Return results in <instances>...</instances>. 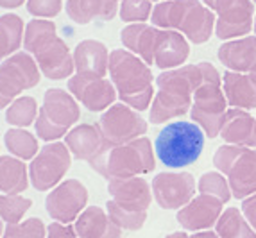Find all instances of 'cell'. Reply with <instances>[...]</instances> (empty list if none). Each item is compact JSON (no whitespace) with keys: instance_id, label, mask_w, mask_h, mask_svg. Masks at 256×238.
<instances>
[{"instance_id":"obj_1","label":"cell","mask_w":256,"mask_h":238,"mask_svg":"<svg viewBox=\"0 0 256 238\" xmlns=\"http://www.w3.org/2000/svg\"><path fill=\"white\" fill-rule=\"evenodd\" d=\"M204 81V64H183L174 70H163L156 77L158 92L150 104L149 120L163 124L180 118L192 110L194 92Z\"/></svg>"},{"instance_id":"obj_2","label":"cell","mask_w":256,"mask_h":238,"mask_svg":"<svg viewBox=\"0 0 256 238\" xmlns=\"http://www.w3.org/2000/svg\"><path fill=\"white\" fill-rule=\"evenodd\" d=\"M24 47L29 54L34 56L40 72L50 79L60 81L72 77L76 64L66 43L56 34V24L52 20H30L26 26Z\"/></svg>"},{"instance_id":"obj_3","label":"cell","mask_w":256,"mask_h":238,"mask_svg":"<svg viewBox=\"0 0 256 238\" xmlns=\"http://www.w3.org/2000/svg\"><path fill=\"white\" fill-rule=\"evenodd\" d=\"M110 77L120 100L136 111L152 104V72L149 64L131 50L116 48L110 52Z\"/></svg>"},{"instance_id":"obj_4","label":"cell","mask_w":256,"mask_h":238,"mask_svg":"<svg viewBox=\"0 0 256 238\" xmlns=\"http://www.w3.org/2000/svg\"><path fill=\"white\" fill-rule=\"evenodd\" d=\"M152 26L184 34L196 45L210 40L215 29V14L199 0H165L154 6L150 14Z\"/></svg>"},{"instance_id":"obj_5","label":"cell","mask_w":256,"mask_h":238,"mask_svg":"<svg viewBox=\"0 0 256 238\" xmlns=\"http://www.w3.org/2000/svg\"><path fill=\"white\" fill-rule=\"evenodd\" d=\"M204 131L196 122L176 120L158 132L154 150L168 168H184L199 160L204 149Z\"/></svg>"},{"instance_id":"obj_6","label":"cell","mask_w":256,"mask_h":238,"mask_svg":"<svg viewBox=\"0 0 256 238\" xmlns=\"http://www.w3.org/2000/svg\"><path fill=\"white\" fill-rule=\"evenodd\" d=\"M90 166L106 179L150 174L156 168L152 144L149 138L142 136L128 144L115 145L90 162Z\"/></svg>"},{"instance_id":"obj_7","label":"cell","mask_w":256,"mask_h":238,"mask_svg":"<svg viewBox=\"0 0 256 238\" xmlns=\"http://www.w3.org/2000/svg\"><path fill=\"white\" fill-rule=\"evenodd\" d=\"M202 64H204V81L194 92L190 116L212 140L220 136L230 104L222 90V76L218 70L208 61H202Z\"/></svg>"},{"instance_id":"obj_8","label":"cell","mask_w":256,"mask_h":238,"mask_svg":"<svg viewBox=\"0 0 256 238\" xmlns=\"http://www.w3.org/2000/svg\"><path fill=\"white\" fill-rule=\"evenodd\" d=\"M215 168L228 178L235 199L256 194V149L226 144L218 147L214 156Z\"/></svg>"},{"instance_id":"obj_9","label":"cell","mask_w":256,"mask_h":238,"mask_svg":"<svg viewBox=\"0 0 256 238\" xmlns=\"http://www.w3.org/2000/svg\"><path fill=\"white\" fill-rule=\"evenodd\" d=\"M81 110L76 97L60 88H50L45 92L43 104L38 111L36 134L45 142H54L68 134L70 128L79 120Z\"/></svg>"},{"instance_id":"obj_10","label":"cell","mask_w":256,"mask_h":238,"mask_svg":"<svg viewBox=\"0 0 256 238\" xmlns=\"http://www.w3.org/2000/svg\"><path fill=\"white\" fill-rule=\"evenodd\" d=\"M40 66L29 52H16L0 63V110L9 106L22 92L40 82Z\"/></svg>"},{"instance_id":"obj_11","label":"cell","mask_w":256,"mask_h":238,"mask_svg":"<svg viewBox=\"0 0 256 238\" xmlns=\"http://www.w3.org/2000/svg\"><path fill=\"white\" fill-rule=\"evenodd\" d=\"M70 154L72 152L68 145L61 142H54L42 147L29 166V179L32 186L40 192L58 186L72 165Z\"/></svg>"},{"instance_id":"obj_12","label":"cell","mask_w":256,"mask_h":238,"mask_svg":"<svg viewBox=\"0 0 256 238\" xmlns=\"http://www.w3.org/2000/svg\"><path fill=\"white\" fill-rule=\"evenodd\" d=\"M98 128L108 144L115 147L142 138L147 132V122L138 115L136 110L122 102L113 104L104 111L98 120Z\"/></svg>"},{"instance_id":"obj_13","label":"cell","mask_w":256,"mask_h":238,"mask_svg":"<svg viewBox=\"0 0 256 238\" xmlns=\"http://www.w3.org/2000/svg\"><path fill=\"white\" fill-rule=\"evenodd\" d=\"M88 190L77 179H66L60 183L45 199L47 213L56 222L72 224L86 210Z\"/></svg>"},{"instance_id":"obj_14","label":"cell","mask_w":256,"mask_h":238,"mask_svg":"<svg viewBox=\"0 0 256 238\" xmlns=\"http://www.w3.org/2000/svg\"><path fill=\"white\" fill-rule=\"evenodd\" d=\"M212 11L217 13L215 34L220 40L248 36L252 29V0H215Z\"/></svg>"},{"instance_id":"obj_15","label":"cell","mask_w":256,"mask_h":238,"mask_svg":"<svg viewBox=\"0 0 256 238\" xmlns=\"http://www.w3.org/2000/svg\"><path fill=\"white\" fill-rule=\"evenodd\" d=\"M152 196L163 210H181L196 197V179L190 172H162L152 179Z\"/></svg>"},{"instance_id":"obj_16","label":"cell","mask_w":256,"mask_h":238,"mask_svg":"<svg viewBox=\"0 0 256 238\" xmlns=\"http://www.w3.org/2000/svg\"><path fill=\"white\" fill-rule=\"evenodd\" d=\"M68 92L90 111H106L118 97L115 86L106 77L77 76L68 79Z\"/></svg>"},{"instance_id":"obj_17","label":"cell","mask_w":256,"mask_h":238,"mask_svg":"<svg viewBox=\"0 0 256 238\" xmlns=\"http://www.w3.org/2000/svg\"><path fill=\"white\" fill-rule=\"evenodd\" d=\"M222 212H224V202L220 199L199 194L186 206L178 210L176 220L180 222L184 231H194V233L206 231L217 224Z\"/></svg>"},{"instance_id":"obj_18","label":"cell","mask_w":256,"mask_h":238,"mask_svg":"<svg viewBox=\"0 0 256 238\" xmlns=\"http://www.w3.org/2000/svg\"><path fill=\"white\" fill-rule=\"evenodd\" d=\"M108 192H110L111 200H115L118 206L132 210V212H147L152 200L150 184L140 176L108 179Z\"/></svg>"},{"instance_id":"obj_19","label":"cell","mask_w":256,"mask_h":238,"mask_svg":"<svg viewBox=\"0 0 256 238\" xmlns=\"http://www.w3.org/2000/svg\"><path fill=\"white\" fill-rule=\"evenodd\" d=\"M66 145H68L70 152L77 158V160H84V162H94L95 158H98L108 149H111V145L106 142L102 131L98 128V124H81L70 129L66 134Z\"/></svg>"},{"instance_id":"obj_20","label":"cell","mask_w":256,"mask_h":238,"mask_svg":"<svg viewBox=\"0 0 256 238\" xmlns=\"http://www.w3.org/2000/svg\"><path fill=\"white\" fill-rule=\"evenodd\" d=\"M190 56V45H188L184 34L170 29H160L156 48H154V64L162 70H174L183 66Z\"/></svg>"},{"instance_id":"obj_21","label":"cell","mask_w":256,"mask_h":238,"mask_svg":"<svg viewBox=\"0 0 256 238\" xmlns=\"http://www.w3.org/2000/svg\"><path fill=\"white\" fill-rule=\"evenodd\" d=\"M217 58L231 72H252L256 68V36L228 40L218 47Z\"/></svg>"},{"instance_id":"obj_22","label":"cell","mask_w":256,"mask_h":238,"mask_svg":"<svg viewBox=\"0 0 256 238\" xmlns=\"http://www.w3.org/2000/svg\"><path fill=\"white\" fill-rule=\"evenodd\" d=\"M74 64L76 72L81 76L106 77L110 72V52L97 40H82L74 50Z\"/></svg>"},{"instance_id":"obj_23","label":"cell","mask_w":256,"mask_h":238,"mask_svg":"<svg viewBox=\"0 0 256 238\" xmlns=\"http://www.w3.org/2000/svg\"><path fill=\"white\" fill-rule=\"evenodd\" d=\"M222 90L228 104L236 110H254L256 108V74L226 72L222 76Z\"/></svg>"},{"instance_id":"obj_24","label":"cell","mask_w":256,"mask_h":238,"mask_svg":"<svg viewBox=\"0 0 256 238\" xmlns=\"http://www.w3.org/2000/svg\"><path fill=\"white\" fill-rule=\"evenodd\" d=\"M222 140L231 145L256 149V118L246 110L230 108L220 131Z\"/></svg>"},{"instance_id":"obj_25","label":"cell","mask_w":256,"mask_h":238,"mask_svg":"<svg viewBox=\"0 0 256 238\" xmlns=\"http://www.w3.org/2000/svg\"><path fill=\"white\" fill-rule=\"evenodd\" d=\"M76 233L79 238H122V230L98 206H90L77 217Z\"/></svg>"},{"instance_id":"obj_26","label":"cell","mask_w":256,"mask_h":238,"mask_svg":"<svg viewBox=\"0 0 256 238\" xmlns=\"http://www.w3.org/2000/svg\"><path fill=\"white\" fill-rule=\"evenodd\" d=\"M158 30V27L147 26L146 22L144 24H129L120 32V40L128 50L136 54L150 66L154 63V48H156Z\"/></svg>"},{"instance_id":"obj_27","label":"cell","mask_w":256,"mask_h":238,"mask_svg":"<svg viewBox=\"0 0 256 238\" xmlns=\"http://www.w3.org/2000/svg\"><path fill=\"white\" fill-rule=\"evenodd\" d=\"M66 14L77 26H88L94 20H113L118 11V0H66Z\"/></svg>"},{"instance_id":"obj_28","label":"cell","mask_w":256,"mask_h":238,"mask_svg":"<svg viewBox=\"0 0 256 238\" xmlns=\"http://www.w3.org/2000/svg\"><path fill=\"white\" fill-rule=\"evenodd\" d=\"M29 174L24 160L11 156H0V192L22 194L29 186Z\"/></svg>"},{"instance_id":"obj_29","label":"cell","mask_w":256,"mask_h":238,"mask_svg":"<svg viewBox=\"0 0 256 238\" xmlns=\"http://www.w3.org/2000/svg\"><path fill=\"white\" fill-rule=\"evenodd\" d=\"M24 20L18 14H2L0 16V61L16 54L24 40Z\"/></svg>"},{"instance_id":"obj_30","label":"cell","mask_w":256,"mask_h":238,"mask_svg":"<svg viewBox=\"0 0 256 238\" xmlns=\"http://www.w3.org/2000/svg\"><path fill=\"white\" fill-rule=\"evenodd\" d=\"M215 231L220 238H256V231L238 208L224 210L215 224Z\"/></svg>"},{"instance_id":"obj_31","label":"cell","mask_w":256,"mask_h":238,"mask_svg":"<svg viewBox=\"0 0 256 238\" xmlns=\"http://www.w3.org/2000/svg\"><path fill=\"white\" fill-rule=\"evenodd\" d=\"M4 142L9 152L13 154L14 158H18V160H34V156L40 152L36 136L20 128L9 129L4 134Z\"/></svg>"},{"instance_id":"obj_32","label":"cell","mask_w":256,"mask_h":238,"mask_svg":"<svg viewBox=\"0 0 256 238\" xmlns=\"http://www.w3.org/2000/svg\"><path fill=\"white\" fill-rule=\"evenodd\" d=\"M38 113V104L32 97H18L9 104L6 111V122L14 126V128H27L36 120Z\"/></svg>"},{"instance_id":"obj_33","label":"cell","mask_w":256,"mask_h":238,"mask_svg":"<svg viewBox=\"0 0 256 238\" xmlns=\"http://www.w3.org/2000/svg\"><path fill=\"white\" fill-rule=\"evenodd\" d=\"M106 212L110 218L118 226L120 230L128 231H138L144 228L147 220V212H132V210H126L115 202V200H108L106 202Z\"/></svg>"},{"instance_id":"obj_34","label":"cell","mask_w":256,"mask_h":238,"mask_svg":"<svg viewBox=\"0 0 256 238\" xmlns=\"http://www.w3.org/2000/svg\"><path fill=\"white\" fill-rule=\"evenodd\" d=\"M30 206L32 200L20 194H4L0 196V218L8 224H20Z\"/></svg>"},{"instance_id":"obj_35","label":"cell","mask_w":256,"mask_h":238,"mask_svg":"<svg viewBox=\"0 0 256 238\" xmlns=\"http://www.w3.org/2000/svg\"><path fill=\"white\" fill-rule=\"evenodd\" d=\"M197 188L201 194L204 196H212L220 199L222 202H228V200L233 197L231 194L230 183H228V178L220 172H206L199 178V183H197Z\"/></svg>"},{"instance_id":"obj_36","label":"cell","mask_w":256,"mask_h":238,"mask_svg":"<svg viewBox=\"0 0 256 238\" xmlns=\"http://www.w3.org/2000/svg\"><path fill=\"white\" fill-rule=\"evenodd\" d=\"M150 0H120V18L128 24H144L152 14Z\"/></svg>"},{"instance_id":"obj_37","label":"cell","mask_w":256,"mask_h":238,"mask_svg":"<svg viewBox=\"0 0 256 238\" xmlns=\"http://www.w3.org/2000/svg\"><path fill=\"white\" fill-rule=\"evenodd\" d=\"M2 238H47V228L40 218H29L20 224H8Z\"/></svg>"},{"instance_id":"obj_38","label":"cell","mask_w":256,"mask_h":238,"mask_svg":"<svg viewBox=\"0 0 256 238\" xmlns=\"http://www.w3.org/2000/svg\"><path fill=\"white\" fill-rule=\"evenodd\" d=\"M61 9L63 0H27V11L36 18H54Z\"/></svg>"},{"instance_id":"obj_39","label":"cell","mask_w":256,"mask_h":238,"mask_svg":"<svg viewBox=\"0 0 256 238\" xmlns=\"http://www.w3.org/2000/svg\"><path fill=\"white\" fill-rule=\"evenodd\" d=\"M47 238H79V236H77L76 228L72 224L52 222L47 228Z\"/></svg>"},{"instance_id":"obj_40","label":"cell","mask_w":256,"mask_h":238,"mask_svg":"<svg viewBox=\"0 0 256 238\" xmlns=\"http://www.w3.org/2000/svg\"><path fill=\"white\" fill-rule=\"evenodd\" d=\"M240 210H242L244 217L248 218V222L252 226V230L256 231V194L246 197V199L242 200V206H240Z\"/></svg>"},{"instance_id":"obj_41","label":"cell","mask_w":256,"mask_h":238,"mask_svg":"<svg viewBox=\"0 0 256 238\" xmlns=\"http://www.w3.org/2000/svg\"><path fill=\"white\" fill-rule=\"evenodd\" d=\"M27 0H0V8L4 9H16L26 4Z\"/></svg>"},{"instance_id":"obj_42","label":"cell","mask_w":256,"mask_h":238,"mask_svg":"<svg viewBox=\"0 0 256 238\" xmlns=\"http://www.w3.org/2000/svg\"><path fill=\"white\" fill-rule=\"evenodd\" d=\"M188 238H220L217 234V231L206 230V231H196L194 234H190Z\"/></svg>"},{"instance_id":"obj_43","label":"cell","mask_w":256,"mask_h":238,"mask_svg":"<svg viewBox=\"0 0 256 238\" xmlns=\"http://www.w3.org/2000/svg\"><path fill=\"white\" fill-rule=\"evenodd\" d=\"M190 234H186L184 231H176V233H170V234H166L165 238H188Z\"/></svg>"},{"instance_id":"obj_44","label":"cell","mask_w":256,"mask_h":238,"mask_svg":"<svg viewBox=\"0 0 256 238\" xmlns=\"http://www.w3.org/2000/svg\"><path fill=\"white\" fill-rule=\"evenodd\" d=\"M202 2H204V6H208V8L212 9V6H214L215 0H202Z\"/></svg>"},{"instance_id":"obj_45","label":"cell","mask_w":256,"mask_h":238,"mask_svg":"<svg viewBox=\"0 0 256 238\" xmlns=\"http://www.w3.org/2000/svg\"><path fill=\"white\" fill-rule=\"evenodd\" d=\"M150 2H152V0H150ZM154 2H165V0H154Z\"/></svg>"},{"instance_id":"obj_46","label":"cell","mask_w":256,"mask_h":238,"mask_svg":"<svg viewBox=\"0 0 256 238\" xmlns=\"http://www.w3.org/2000/svg\"><path fill=\"white\" fill-rule=\"evenodd\" d=\"M0 234H2V222H0Z\"/></svg>"},{"instance_id":"obj_47","label":"cell","mask_w":256,"mask_h":238,"mask_svg":"<svg viewBox=\"0 0 256 238\" xmlns=\"http://www.w3.org/2000/svg\"><path fill=\"white\" fill-rule=\"evenodd\" d=\"M254 34H256V18H254Z\"/></svg>"},{"instance_id":"obj_48","label":"cell","mask_w":256,"mask_h":238,"mask_svg":"<svg viewBox=\"0 0 256 238\" xmlns=\"http://www.w3.org/2000/svg\"><path fill=\"white\" fill-rule=\"evenodd\" d=\"M252 72H254V74H256V68H254V70H252Z\"/></svg>"},{"instance_id":"obj_49","label":"cell","mask_w":256,"mask_h":238,"mask_svg":"<svg viewBox=\"0 0 256 238\" xmlns=\"http://www.w3.org/2000/svg\"><path fill=\"white\" fill-rule=\"evenodd\" d=\"M252 2H254V4H256V0H252Z\"/></svg>"}]
</instances>
